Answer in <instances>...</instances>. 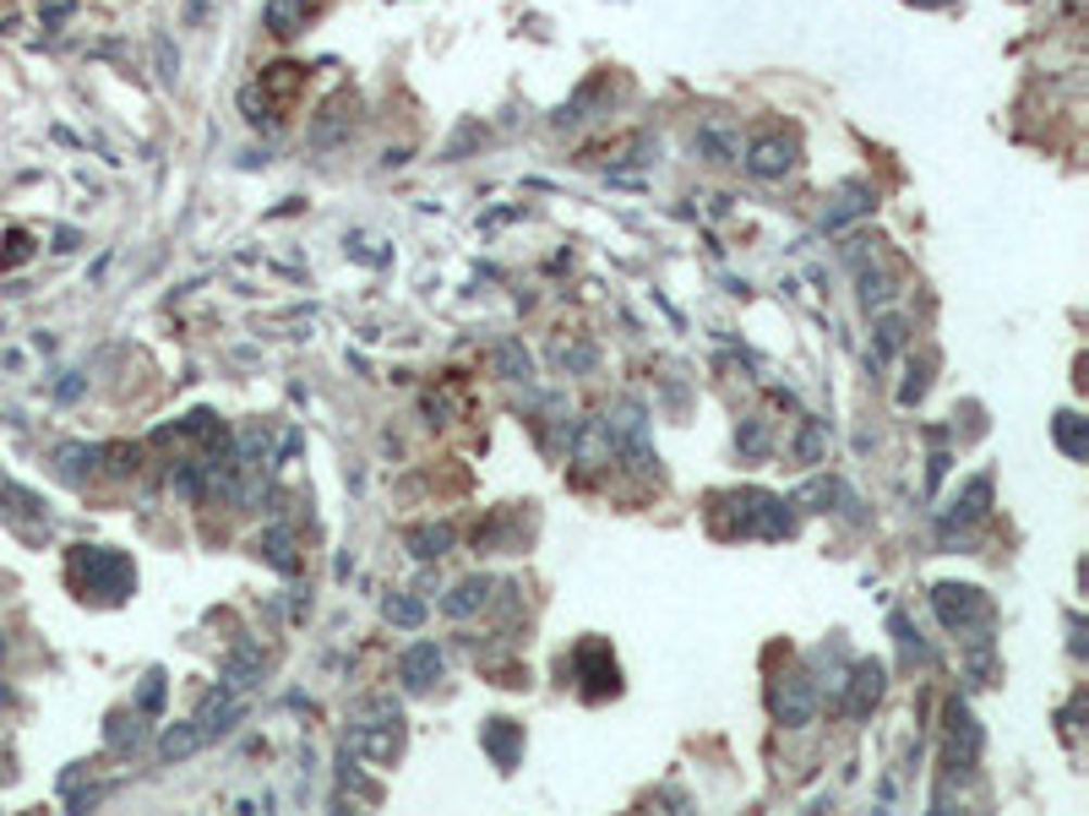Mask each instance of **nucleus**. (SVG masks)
Returning a JSON list of instances; mask_svg holds the SVG:
<instances>
[{"label": "nucleus", "instance_id": "nucleus-9", "mask_svg": "<svg viewBox=\"0 0 1089 816\" xmlns=\"http://www.w3.org/2000/svg\"><path fill=\"white\" fill-rule=\"evenodd\" d=\"M769 707H774V718H780L785 729L812 724V713H818V686H812V675H785V680H774Z\"/></svg>", "mask_w": 1089, "mask_h": 816}, {"label": "nucleus", "instance_id": "nucleus-40", "mask_svg": "<svg viewBox=\"0 0 1089 816\" xmlns=\"http://www.w3.org/2000/svg\"><path fill=\"white\" fill-rule=\"evenodd\" d=\"M164 707V670H148L142 675V697H137V713H159Z\"/></svg>", "mask_w": 1089, "mask_h": 816}, {"label": "nucleus", "instance_id": "nucleus-24", "mask_svg": "<svg viewBox=\"0 0 1089 816\" xmlns=\"http://www.w3.org/2000/svg\"><path fill=\"white\" fill-rule=\"evenodd\" d=\"M453 528L447 523H426V528H409V550H415V561H442L447 550H453Z\"/></svg>", "mask_w": 1089, "mask_h": 816}, {"label": "nucleus", "instance_id": "nucleus-5", "mask_svg": "<svg viewBox=\"0 0 1089 816\" xmlns=\"http://www.w3.org/2000/svg\"><path fill=\"white\" fill-rule=\"evenodd\" d=\"M572 675H578V686H583L588 702H605V697L621 691V670H616L605 637H583V642L572 648Z\"/></svg>", "mask_w": 1089, "mask_h": 816}, {"label": "nucleus", "instance_id": "nucleus-37", "mask_svg": "<svg viewBox=\"0 0 1089 816\" xmlns=\"http://www.w3.org/2000/svg\"><path fill=\"white\" fill-rule=\"evenodd\" d=\"M594 343H556V365L561 370H594Z\"/></svg>", "mask_w": 1089, "mask_h": 816}, {"label": "nucleus", "instance_id": "nucleus-38", "mask_svg": "<svg viewBox=\"0 0 1089 816\" xmlns=\"http://www.w3.org/2000/svg\"><path fill=\"white\" fill-rule=\"evenodd\" d=\"M99 463H104L115 480H126V474H137V447H99Z\"/></svg>", "mask_w": 1089, "mask_h": 816}, {"label": "nucleus", "instance_id": "nucleus-15", "mask_svg": "<svg viewBox=\"0 0 1089 816\" xmlns=\"http://www.w3.org/2000/svg\"><path fill=\"white\" fill-rule=\"evenodd\" d=\"M55 474H61L66 485H88V480L99 474V447H83V442L55 447Z\"/></svg>", "mask_w": 1089, "mask_h": 816}, {"label": "nucleus", "instance_id": "nucleus-26", "mask_svg": "<svg viewBox=\"0 0 1089 816\" xmlns=\"http://www.w3.org/2000/svg\"><path fill=\"white\" fill-rule=\"evenodd\" d=\"M202 745H207V740H202L197 724H169V729L159 735V756H164V762H186V756L202 751Z\"/></svg>", "mask_w": 1089, "mask_h": 816}, {"label": "nucleus", "instance_id": "nucleus-34", "mask_svg": "<svg viewBox=\"0 0 1089 816\" xmlns=\"http://www.w3.org/2000/svg\"><path fill=\"white\" fill-rule=\"evenodd\" d=\"M926 386H932V354H921V359L910 365V381L899 386V403H904V408H915V403L926 397Z\"/></svg>", "mask_w": 1089, "mask_h": 816}, {"label": "nucleus", "instance_id": "nucleus-27", "mask_svg": "<svg viewBox=\"0 0 1089 816\" xmlns=\"http://www.w3.org/2000/svg\"><path fill=\"white\" fill-rule=\"evenodd\" d=\"M1051 436H1056V447H1062L1073 463H1078V458H1089V420H1078V415H1056Z\"/></svg>", "mask_w": 1089, "mask_h": 816}, {"label": "nucleus", "instance_id": "nucleus-28", "mask_svg": "<svg viewBox=\"0 0 1089 816\" xmlns=\"http://www.w3.org/2000/svg\"><path fill=\"white\" fill-rule=\"evenodd\" d=\"M207 474H213V463H175V469H169V485H175V496L202 501V496H207Z\"/></svg>", "mask_w": 1089, "mask_h": 816}, {"label": "nucleus", "instance_id": "nucleus-39", "mask_svg": "<svg viewBox=\"0 0 1089 816\" xmlns=\"http://www.w3.org/2000/svg\"><path fill=\"white\" fill-rule=\"evenodd\" d=\"M697 153H708L713 164H731L736 158V148H731V137H724V131H697Z\"/></svg>", "mask_w": 1089, "mask_h": 816}, {"label": "nucleus", "instance_id": "nucleus-19", "mask_svg": "<svg viewBox=\"0 0 1089 816\" xmlns=\"http://www.w3.org/2000/svg\"><path fill=\"white\" fill-rule=\"evenodd\" d=\"M256 680H262V648H256V642L229 648V653H224V686H229V691H245V686H256Z\"/></svg>", "mask_w": 1089, "mask_h": 816}, {"label": "nucleus", "instance_id": "nucleus-13", "mask_svg": "<svg viewBox=\"0 0 1089 816\" xmlns=\"http://www.w3.org/2000/svg\"><path fill=\"white\" fill-rule=\"evenodd\" d=\"M398 680H404V691H431V686L442 680V648H436V642L404 648V653H398Z\"/></svg>", "mask_w": 1089, "mask_h": 816}, {"label": "nucleus", "instance_id": "nucleus-35", "mask_svg": "<svg viewBox=\"0 0 1089 816\" xmlns=\"http://www.w3.org/2000/svg\"><path fill=\"white\" fill-rule=\"evenodd\" d=\"M894 299V278L888 272H861V305L866 310H883Z\"/></svg>", "mask_w": 1089, "mask_h": 816}, {"label": "nucleus", "instance_id": "nucleus-43", "mask_svg": "<svg viewBox=\"0 0 1089 816\" xmlns=\"http://www.w3.org/2000/svg\"><path fill=\"white\" fill-rule=\"evenodd\" d=\"M910 7H948V0H910Z\"/></svg>", "mask_w": 1089, "mask_h": 816}, {"label": "nucleus", "instance_id": "nucleus-36", "mask_svg": "<svg viewBox=\"0 0 1089 816\" xmlns=\"http://www.w3.org/2000/svg\"><path fill=\"white\" fill-rule=\"evenodd\" d=\"M388 621H393V626H404V632H415V626L426 621V604H420V599H409V594H393V599H388Z\"/></svg>", "mask_w": 1089, "mask_h": 816}, {"label": "nucleus", "instance_id": "nucleus-1", "mask_svg": "<svg viewBox=\"0 0 1089 816\" xmlns=\"http://www.w3.org/2000/svg\"><path fill=\"white\" fill-rule=\"evenodd\" d=\"M349 751L366 756V762H377V767L398 762V751H404V707H398L393 697H366V702H354V707H349Z\"/></svg>", "mask_w": 1089, "mask_h": 816}, {"label": "nucleus", "instance_id": "nucleus-11", "mask_svg": "<svg viewBox=\"0 0 1089 816\" xmlns=\"http://www.w3.org/2000/svg\"><path fill=\"white\" fill-rule=\"evenodd\" d=\"M245 718V691H229V686H218L202 707H197V729H202V740H218V735H229L235 724Z\"/></svg>", "mask_w": 1089, "mask_h": 816}, {"label": "nucleus", "instance_id": "nucleus-23", "mask_svg": "<svg viewBox=\"0 0 1089 816\" xmlns=\"http://www.w3.org/2000/svg\"><path fill=\"white\" fill-rule=\"evenodd\" d=\"M305 17H311L305 0H267V34L273 39H294L305 28Z\"/></svg>", "mask_w": 1089, "mask_h": 816}, {"label": "nucleus", "instance_id": "nucleus-29", "mask_svg": "<svg viewBox=\"0 0 1089 816\" xmlns=\"http://www.w3.org/2000/svg\"><path fill=\"white\" fill-rule=\"evenodd\" d=\"M904 316H877V337H872V359L883 365V359H894L899 348H904Z\"/></svg>", "mask_w": 1089, "mask_h": 816}, {"label": "nucleus", "instance_id": "nucleus-20", "mask_svg": "<svg viewBox=\"0 0 1089 816\" xmlns=\"http://www.w3.org/2000/svg\"><path fill=\"white\" fill-rule=\"evenodd\" d=\"M877 207V196H872V186H845L839 196H834V207H828V218H823V229L828 234H839L850 218H861V213H872Z\"/></svg>", "mask_w": 1089, "mask_h": 816}, {"label": "nucleus", "instance_id": "nucleus-25", "mask_svg": "<svg viewBox=\"0 0 1089 816\" xmlns=\"http://www.w3.org/2000/svg\"><path fill=\"white\" fill-rule=\"evenodd\" d=\"M256 88H262V93H267V99H278V104H289V99H294V93H300V88H305V66H289V61H283V66H267V72H262V82H256Z\"/></svg>", "mask_w": 1089, "mask_h": 816}, {"label": "nucleus", "instance_id": "nucleus-17", "mask_svg": "<svg viewBox=\"0 0 1089 816\" xmlns=\"http://www.w3.org/2000/svg\"><path fill=\"white\" fill-rule=\"evenodd\" d=\"M256 556H262L278 577H294V572H300V550H294V534H289V528H267V534L256 539Z\"/></svg>", "mask_w": 1089, "mask_h": 816}, {"label": "nucleus", "instance_id": "nucleus-32", "mask_svg": "<svg viewBox=\"0 0 1089 816\" xmlns=\"http://www.w3.org/2000/svg\"><path fill=\"white\" fill-rule=\"evenodd\" d=\"M142 735H148V729H142V713H115V718H110V745H115V751H137Z\"/></svg>", "mask_w": 1089, "mask_h": 816}, {"label": "nucleus", "instance_id": "nucleus-31", "mask_svg": "<svg viewBox=\"0 0 1089 816\" xmlns=\"http://www.w3.org/2000/svg\"><path fill=\"white\" fill-rule=\"evenodd\" d=\"M823 442H828V436H823V420H801V436H796V452H790V458H796L801 469H812V463H823Z\"/></svg>", "mask_w": 1089, "mask_h": 816}, {"label": "nucleus", "instance_id": "nucleus-44", "mask_svg": "<svg viewBox=\"0 0 1089 816\" xmlns=\"http://www.w3.org/2000/svg\"><path fill=\"white\" fill-rule=\"evenodd\" d=\"M0 653H7V637H0Z\"/></svg>", "mask_w": 1089, "mask_h": 816}, {"label": "nucleus", "instance_id": "nucleus-4", "mask_svg": "<svg viewBox=\"0 0 1089 816\" xmlns=\"http://www.w3.org/2000/svg\"><path fill=\"white\" fill-rule=\"evenodd\" d=\"M932 610H937V621H942L948 632H959V637H975V632L991 626V599H986L975 583H937V588H932Z\"/></svg>", "mask_w": 1089, "mask_h": 816}, {"label": "nucleus", "instance_id": "nucleus-12", "mask_svg": "<svg viewBox=\"0 0 1089 816\" xmlns=\"http://www.w3.org/2000/svg\"><path fill=\"white\" fill-rule=\"evenodd\" d=\"M610 458H616V442H610V425H605V415L583 420V425L572 431V463H578V469H605Z\"/></svg>", "mask_w": 1089, "mask_h": 816}, {"label": "nucleus", "instance_id": "nucleus-3", "mask_svg": "<svg viewBox=\"0 0 1089 816\" xmlns=\"http://www.w3.org/2000/svg\"><path fill=\"white\" fill-rule=\"evenodd\" d=\"M719 507H731V518L736 523H724L719 534H752V539H785L790 528H796V518H790V501H780V496H769V490H736V496H724Z\"/></svg>", "mask_w": 1089, "mask_h": 816}, {"label": "nucleus", "instance_id": "nucleus-30", "mask_svg": "<svg viewBox=\"0 0 1089 816\" xmlns=\"http://www.w3.org/2000/svg\"><path fill=\"white\" fill-rule=\"evenodd\" d=\"M736 447H742V458L747 463H763L769 458V420H742V431H736Z\"/></svg>", "mask_w": 1089, "mask_h": 816}, {"label": "nucleus", "instance_id": "nucleus-6", "mask_svg": "<svg viewBox=\"0 0 1089 816\" xmlns=\"http://www.w3.org/2000/svg\"><path fill=\"white\" fill-rule=\"evenodd\" d=\"M942 718H948V762H942V773H953L964 783L975 773V762H980V724H975V713L959 697L942 707Z\"/></svg>", "mask_w": 1089, "mask_h": 816}, {"label": "nucleus", "instance_id": "nucleus-10", "mask_svg": "<svg viewBox=\"0 0 1089 816\" xmlns=\"http://www.w3.org/2000/svg\"><path fill=\"white\" fill-rule=\"evenodd\" d=\"M747 169H752L758 180H785V175L796 169V137L763 131V137L747 148Z\"/></svg>", "mask_w": 1089, "mask_h": 816}, {"label": "nucleus", "instance_id": "nucleus-42", "mask_svg": "<svg viewBox=\"0 0 1089 816\" xmlns=\"http://www.w3.org/2000/svg\"><path fill=\"white\" fill-rule=\"evenodd\" d=\"M7 245H12V251H7V267H17V262H23V256L34 251V245H28V234H12Z\"/></svg>", "mask_w": 1089, "mask_h": 816}, {"label": "nucleus", "instance_id": "nucleus-18", "mask_svg": "<svg viewBox=\"0 0 1089 816\" xmlns=\"http://www.w3.org/2000/svg\"><path fill=\"white\" fill-rule=\"evenodd\" d=\"M491 588H496V583H491V577H485V572H480V577H464V583H458V588H453V594H447V599H442V615H453V621H464V615H474V610H485V604H491Z\"/></svg>", "mask_w": 1089, "mask_h": 816}, {"label": "nucleus", "instance_id": "nucleus-7", "mask_svg": "<svg viewBox=\"0 0 1089 816\" xmlns=\"http://www.w3.org/2000/svg\"><path fill=\"white\" fill-rule=\"evenodd\" d=\"M605 425H610L616 452H621L632 469H654V463H659L654 447H648V415H643V403H621L616 415H605Z\"/></svg>", "mask_w": 1089, "mask_h": 816}, {"label": "nucleus", "instance_id": "nucleus-16", "mask_svg": "<svg viewBox=\"0 0 1089 816\" xmlns=\"http://www.w3.org/2000/svg\"><path fill=\"white\" fill-rule=\"evenodd\" d=\"M986 501H991V480L986 474H975L970 485H964V496H959V507L942 518V534H953V528H970L975 518H986Z\"/></svg>", "mask_w": 1089, "mask_h": 816}, {"label": "nucleus", "instance_id": "nucleus-8", "mask_svg": "<svg viewBox=\"0 0 1089 816\" xmlns=\"http://www.w3.org/2000/svg\"><path fill=\"white\" fill-rule=\"evenodd\" d=\"M883 691H888V664H877V659H861V664L845 675L839 707H845L850 718H872V713H877V702H883Z\"/></svg>", "mask_w": 1089, "mask_h": 816}, {"label": "nucleus", "instance_id": "nucleus-22", "mask_svg": "<svg viewBox=\"0 0 1089 816\" xmlns=\"http://www.w3.org/2000/svg\"><path fill=\"white\" fill-rule=\"evenodd\" d=\"M491 370H496L502 381H529V375H534V359H529V348H523L518 337H507V343L491 348Z\"/></svg>", "mask_w": 1089, "mask_h": 816}, {"label": "nucleus", "instance_id": "nucleus-14", "mask_svg": "<svg viewBox=\"0 0 1089 816\" xmlns=\"http://www.w3.org/2000/svg\"><path fill=\"white\" fill-rule=\"evenodd\" d=\"M480 745H485V756H491L502 773H512L518 756H523V724H512V718H485V724H480Z\"/></svg>", "mask_w": 1089, "mask_h": 816}, {"label": "nucleus", "instance_id": "nucleus-33", "mask_svg": "<svg viewBox=\"0 0 1089 816\" xmlns=\"http://www.w3.org/2000/svg\"><path fill=\"white\" fill-rule=\"evenodd\" d=\"M894 637H899V648H904V659H915V664H932V648H926V637L910 626V615H899L894 610Z\"/></svg>", "mask_w": 1089, "mask_h": 816}, {"label": "nucleus", "instance_id": "nucleus-2", "mask_svg": "<svg viewBox=\"0 0 1089 816\" xmlns=\"http://www.w3.org/2000/svg\"><path fill=\"white\" fill-rule=\"evenodd\" d=\"M72 583L83 588V599H104V604H121L131 588H137V572L121 550H104V545H77L72 550Z\"/></svg>", "mask_w": 1089, "mask_h": 816}, {"label": "nucleus", "instance_id": "nucleus-41", "mask_svg": "<svg viewBox=\"0 0 1089 816\" xmlns=\"http://www.w3.org/2000/svg\"><path fill=\"white\" fill-rule=\"evenodd\" d=\"M948 463H953V458H948V452H932V469H926V490H937V485H942V474H948Z\"/></svg>", "mask_w": 1089, "mask_h": 816}, {"label": "nucleus", "instance_id": "nucleus-21", "mask_svg": "<svg viewBox=\"0 0 1089 816\" xmlns=\"http://www.w3.org/2000/svg\"><path fill=\"white\" fill-rule=\"evenodd\" d=\"M834 501L856 507V496H850V485H845V480H812V485H801V490L790 496V507H807V512H828Z\"/></svg>", "mask_w": 1089, "mask_h": 816}]
</instances>
